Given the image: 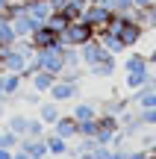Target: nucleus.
<instances>
[{"instance_id":"nucleus-1","label":"nucleus","mask_w":156,"mask_h":159,"mask_svg":"<svg viewBox=\"0 0 156 159\" xmlns=\"http://www.w3.org/2000/svg\"><path fill=\"white\" fill-rule=\"evenodd\" d=\"M94 35H97V33H94V27H91L88 21H82V18H80V21H71L68 27H65L62 41H65V44H71V47H82L86 41H91Z\"/></svg>"},{"instance_id":"nucleus-2","label":"nucleus","mask_w":156,"mask_h":159,"mask_svg":"<svg viewBox=\"0 0 156 159\" xmlns=\"http://www.w3.org/2000/svg\"><path fill=\"white\" fill-rule=\"evenodd\" d=\"M38 53V62H41V68L44 71H50V74H62L65 71V41L62 44H53V47H41V50H35Z\"/></svg>"},{"instance_id":"nucleus-3","label":"nucleus","mask_w":156,"mask_h":159,"mask_svg":"<svg viewBox=\"0 0 156 159\" xmlns=\"http://www.w3.org/2000/svg\"><path fill=\"white\" fill-rule=\"evenodd\" d=\"M47 97L56 100V103H74V100H80V83H68V80L56 77V83L50 85Z\"/></svg>"},{"instance_id":"nucleus-4","label":"nucleus","mask_w":156,"mask_h":159,"mask_svg":"<svg viewBox=\"0 0 156 159\" xmlns=\"http://www.w3.org/2000/svg\"><path fill=\"white\" fill-rule=\"evenodd\" d=\"M80 56H82V65L86 68H91V65H97V62H103L106 56H115V53H109L103 44H100V39L94 35L91 41H86V44L80 47Z\"/></svg>"},{"instance_id":"nucleus-5","label":"nucleus","mask_w":156,"mask_h":159,"mask_svg":"<svg viewBox=\"0 0 156 159\" xmlns=\"http://www.w3.org/2000/svg\"><path fill=\"white\" fill-rule=\"evenodd\" d=\"M112 15H115L112 9H106V6H100V3H94V0H91V3L86 6V12H82V21H88L94 27V33H100V30L112 21Z\"/></svg>"},{"instance_id":"nucleus-6","label":"nucleus","mask_w":156,"mask_h":159,"mask_svg":"<svg viewBox=\"0 0 156 159\" xmlns=\"http://www.w3.org/2000/svg\"><path fill=\"white\" fill-rule=\"evenodd\" d=\"M44 21H38V18H33L29 12H24V15H18V18H12V30H15V35L18 39H29V35L35 33V30L41 27Z\"/></svg>"},{"instance_id":"nucleus-7","label":"nucleus","mask_w":156,"mask_h":159,"mask_svg":"<svg viewBox=\"0 0 156 159\" xmlns=\"http://www.w3.org/2000/svg\"><path fill=\"white\" fill-rule=\"evenodd\" d=\"M29 41H33L35 50H41V47H53V44H62V35L56 33V30H50L47 24H41L38 30H35L33 35H29Z\"/></svg>"},{"instance_id":"nucleus-8","label":"nucleus","mask_w":156,"mask_h":159,"mask_svg":"<svg viewBox=\"0 0 156 159\" xmlns=\"http://www.w3.org/2000/svg\"><path fill=\"white\" fill-rule=\"evenodd\" d=\"M50 130L53 133H56V136H62V139H68V142H71V139H77V136H80V124H77V118H74V115H59V118H56V124H53L50 127Z\"/></svg>"},{"instance_id":"nucleus-9","label":"nucleus","mask_w":156,"mask_h":159,"mask_svg":"<svg viewBox=\"0 0 156 159\" xmlns=\"http://www.w3.org/2000/svg\"><path fill=\"white\" fill-rule=\"evenodd\" d=\"M118 121H121V130L127 133V139L130 136H139V133L145 130V121H141V112H139V109H136V112H133V109H127L124 115H118Z\"/></svg>"},{"instance_id":"nucleus-10","label":"nucleus","mask_w":156,"mask_h":159,"mask_svg":"<svg viewBox=\"0 0 156 159\" xmlns=\"http://www.w3.org/2000/svg\"><path fill=\"white\" fill-rule=\"evenodd\" d=\"M71 115L77 118V124H82V121H94L100 115V106H97V103H91V100H74Z\"/></svg>"},{"instance_id":"nucleus-11","label":"nucleus","mask_w":156,"mask_h":159,"mask_svg":"<svg viewBox=\"0 0 156 159\" xmlns=\"http://www.w3.org/2000/svg\"><path fill=\"white\" fill-rule=\"evenodd\" d=\"M0 80H3V97L9 100V97H18L21 94V89H24V74H12V71H3L0 74Z\"/></svg>"},{"instance_id":"nucleus-12","label":"nucleus","mask_w":156,"mask_h":159,"mask_svg":"<svg viewBox=\"0 0 156 159\" xmlns=\"http://www.w3.org/2000/svg\"><path fill=\"white\" fill-rule=\"evenodd\" d=\"M27 83H29V89H35V91H41V94H47V91H50V85L56 83V74H50V71L38 68L35 74L27 77Z\"/></svg>"},{"instance_id":"nucleus-13","label":"nucleus","mask_w":156,"mask_h":159,"mask_svg":"<svg viewBox=\"0 0 156 159\" xmlns=\"http://www.w3.org/2000/svg\"><path fill=\"white\" fill-rule=\"evenodd\" d=\"M18 148L27 150L29 159H44V156H50V153H47V142H44V139H29V136H24Z\"/></svg>"},{"instance_id":"nucleus-14","label":"nucleus","mask_w":156,"mask_h":159,"mask_svg":"<svg viewBox=\"0 0 156 159\" xmlns=\"http://www.w3.org/2000/svg\"><path fill=\"white\" fill-rule=\"evenodd\" d=\"M97 39H100V44H103L109 53H115V56H124V53H127V47H124L121 35H118V33H112V30H100V33H97Z\"/></svg>"},{"instance_id":"nucleus-15","label":"nucleus","mask_w":156,"mask_h":159,"mask_svg":"<svg viewBox=\"0 0 156 159\" xmlns=\"http://www.w3.org/2000/svg\"><path fill=\"white\" fill-rule=\"evenodd\" d=\"M91 77H97V80H109V77H115V71H118V56H106L103 62H97V65H91V68H86Z\"/></svg>"},{"instance_id":"nucleus-16","label":"nucleus","mask_w":156,"mask_h":159,"mask_svg":"<svg viewBox=\"0 0 156 159\" xmlns=\"http://www.w3.org/2000/svg\"><path fill=\"white\" fill-rule=\"evenodd\" d=\"M59 115H62V103H56V100H41V103H38V118L44 121L47 127L56 124Z\"/></svg>"},{"instance_id":"nucleus-17","label":"nucleus","mask_w":156,"mask_h":159,"mask_svg":"<svg viewBox=\"0 0 156 159\" xmlns=\"http://www.w3.org/2000/svg\"><path fill=\"white\" fill-rule=\"evenodd\" d=\"M127 109H130V100H124V97L112 94V97H106V100H100V115H115L118 118V115H124Z\"/></svg>"},{"instance_id":"nucleus-18","label":"nucleus","mask_w":156,"mask_h":159,"mask_svg":"<svg viewBox=\"0 0 156 159\" xmlns=\"http://www.w3.org/2000/svg\"><path fill=\"white\" fill-rule=\"evenodd\" d=\"M130 103H136L139 109L156 106V89H153L150 83H147V85H141V89H136V91H133V100H130Z\"/></svg>"},{"instance_id":"nucleus-19","label":"nucleus","mask_w":156,"mask_h":159,"mask_svg":"<svg viewBox=\"0 0 156 159\" xmlns=\"http://www.w3.org/2000/svg\"><path fill=\"white\" fill-rule=\"evenodd\" d=\"M44 142H47V153L50 156H68V139L56 136L53 130L44 133Z\"/></svg>"},{"instance_id":"nucleus-20","label":"nucleus","mask_w":156,"mask_h":159,"mask_svg":"<svg viewBox=\"0 0 156 159\" xmlns=\"http://www.w3.org/2000/svg\"><path fill=\"white\" fill-rule=\"evenodd\" d=\"M150 62H147V53H139V50H130L124 56V74L127 71H147Z\"/></svg>"},{"instance_id":"nucleus-21","label":"nucleus","mask_w":156,"mask_h":159,"mask_svg":"<svg viewBox=\"0 0 156 159\" xmlns=\"http://www.w3.org/2000/svg\"><path fill=\"white\" fill-rule=\"evenodd\" d=\"M147 83H150V68L147 71H127V74H124V85H127L130 91L141 89V85H147Z\"/></svg>"},{"instance_id":"nucleus-22","label":"nucleus","mask_w":156,"mask_h":159,"mask_svg":"<svg viewBox=\"0 0 156 159\" xmlns=\"http://www.w3.org/2000/svg\"><path fill=\"white\" fill-rule=\"evenodd\" d=\"M24 3H27V12L33 18H38V21H47V15L53 12L50 0H24Z\"/></svg>"},{"instance_id":"nucleus-23","label":"nucleus","mask_w":156,"mask_h":159,"mask_svg":"<svg viewBox=\"0 0 156 159\" xmlns=\"http://www.w3.org/2000/svg\"><path fill=\"white\" fill-rule=\"evenodd\" d=\"M6 127H9L12 133H15V136H27V127H29V118L24 112H15V115H9V118H6Z\"/></svg>"},{"instance_id":"nucleus-24","label":"nucleus","mask_w":156,"mask_h":159,"mask_svg":"<svg viewBox=\"0 0 156 159\" xmlns=\"http://www.w3.org/2000/svg\"><path fill=\"white\" fill-rule=\"evenodd\" d=\"M44 24H47V27H50V30H56L59 35H62V33H65V27H68V24H71V18L65 15V12H59V9H53L50 15H47V21H44Z\"/></svg>"},{"instance_id":"nucleus-25","label":"nucleus","mask_w":156,"mask_h":159,"mask_svg":"<svg viewBox=\"0 0 156 159\" xmlns=\"http://www.w3.org/2000/svg\"><path fill=\"white\" fill-rule=\"evenodd\" d=\"M86 6H88V0H68V3H65V9H59V12H65L71 21H80L82 12H86Z\"/></svg>"},{"instance_id":"nucleus-26","label":"nucleus","mask_w":156,"mask_h":159,"mask_svg":"<svg viewBox=\"0 0 156 159\" xmlns=\"http://www.w3.org/2000/svg\"><path fill=\"white\" fill-rule=\"evenodd\" d=\"M65 68H86L82 65V56H80V47L65 44Z\"/></svg>"},{"instance_id":"nucleus-27","label":"nucleus","mask_w":156,"mask_h":159,"mask_svg":"<svg viewBox=\"0 0 156 159\" xmlns=\"http://www.w3.org/2000/svg\"><path fill=\"white\" fill-rule=\"evenodd\" d=\"M50 130V127L44 124L41 118H29V127H27V136L29 139H44V133Z\"/></svg>"},{"instance_id":"nucleus-28","label":"nucleus","mask_w":156,"mask_h":159,"mask_svg":"<svg viewBox=\"0 0 156 159\" xmlns=\"http://www.w3.org/2000/svg\"><path fill=\"white\" fill-rule=\"evenodd\" d=\"M18 144H21V136H15V133H12L9 127H3V130H0V148H9V150H15Z\"/></svg>"},{"instance_id":"nucleus-29","label":"nucleus","mask_w":156,"mask_h":159,"mask_svg":"<svg viewBox=\"0 0 156 159\" xmlns=\"http://www.w3.org/2000/svg\"><path fill=\"white\" fill-rule=\"evenodd\" d=\"M97 118H100V115H97ZM97 118H94V121H82V124H80V136L82 139H94V133H97Z\"/></svg>"},{"instance_id":"nucleus-30","label":"nucleus","mask_w":156,"mask_h":159,"mask_svg":"<svg viewBox=\"0 0 156 159\" xmlns=\"http://www.w3.org/2000/svg\"><path fill=\"white\" fill-rule=\"evenodd\" d=\"M82 71H86V68H65L62 74H59V80H68V83H80V80H82Z\"/></svg>"},{"instance_id":"nucleus-31","label":"nucleus","mask_w":156,"mask_h":159,"mask_svg":"<svg viewBox=\"0 0 156 159\" xmlns=\"http://www.w3.org/2000/svg\"><path fill=\"white\" fill-rule=\"evenodd\" d=\"M21 97H24V103H29V106H38L41 103V91H35V89H29V91H21Z\"/></svg>"},{"instance_id":"nucleus-32","label":"nucleus","mask_w":156,"mask_h":159,"mask_svg":"<svg viewBox=\"0 0 156 159\" xmlns=\"http://www.w3.org/2000/svg\"><path fill=\"white\" fill-rule=\"evenodd\" d=\"M139 112H141V121H145V127H156V106L139 109Z\"/></svg>"},{"instance_id":"nucleus-33","label":"nucleus","mask_w":156,"mask_h":159,"mask_svg":"<svg viewBox=\"0 0 156 159\" xmlns=\"http://www.w3.org/2000/svg\"><path fill=\"white\" fill-rule=\"evenodd\" d=\"M127 159H153V153L147 148H139V150H127Z\"/></svg>"},{"instance_id":"nucleus-34","label":"nucleus","mask_w":156,"mask_h":159,"mask_svg":"<svg viewBox=\"0 0 156 159\" xmlns=\"http://www.w3.org/2000/svg\"><path fill=\"white\" fill-rule=\"evenodd\" d=\"M147 30H156V0H150L147 6Z\"/></svg>"},{"instance_id":"nucleus-35","label":"nucleus","mask_w":156,"mask_h":159,"mask_svg":"<svg viewBox=\"0 0 156 159\" xmlns=\"http://www.w3.org/2000/svg\"><path fill=\"white\" fill-rule=\"evenodd\" d=\"M112 148H127V133L118 130L115 136H112Z\"/></svg>"},{"instance_id":"nucleus-36","label":"nucleus","mask_w":156,"mask_h":159,"mask_svg":"<svg viewBox=\"0 0 156 159\" xmlns=\"http://www.w3.org/2000/svg\"><path fill=\"white\" fill-rule=\"evenodd\" d=\"M147 62H150V68H156V47H153L150 53H147Z\"/></svg>"},{"instance_id":"nucleus-37","label":"nucleus","mask_w":156,"mask_h":159,"mask_svg":"<svg viewBox=\"0 0 156 159\" xmlns=\"http://www.w3.org/2000/svg\"><path fill=\"white\" fill-rule=\"evenodd\" d=\"M6 118V97H0V121Z\"/></svg>"},{"instance_id":"nucleus-38","label":"nucleus","mask_w":156,"mask_h":159,"mask_svg":"<svg viewBox=\"0 0 156 159\" xmlns=\"http://www.w3.org/2000/svg\"><path fill=\"white\" fill-rule=\"evenodd\" d=\"M136 6H139V9H147V6H150V0H133Z\"/></svg>"},{"instance_id":"nucleus-39","label":"nucleus","mask_w":156,"mask_h":159,"mask_svg":"<svg viewBox=\"0 0 156 159\" xmlns=\"http://www.w3.org/2000/svg\"><path fill=\"white\" fill-rule=\"evenodd\" d=\"M6 6H9V3H6V0H0V12H3V9H6Z\"/></svg>"},{"instance_id":"nucleus-40","label":"nucleus","mask_w":156,"mask_h":159,"mask_svg":"<svg viewBox=\"0 0 156 159\" xmlns=\"http://www.w3.org/2000/svg\"><path fill=\"white\" fill-rule=\"evenodd\" d=\"M44 159H68V156H44Z\"/></svg>"},{"instance_id":"nucleus-41","label":"nucleus","mask_w":156,"mask_h":159,"mask_svg":"<svg viewBox=\"0 0 156 159\" xmlns=\"http://www.w3.org/2000/svg\"><path fill=\"white\" fill-rule=\"evenodd\" d=\"M6 3H18V0H6Z\"/></svg>"}]
</instances>
